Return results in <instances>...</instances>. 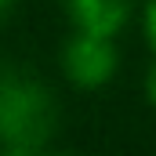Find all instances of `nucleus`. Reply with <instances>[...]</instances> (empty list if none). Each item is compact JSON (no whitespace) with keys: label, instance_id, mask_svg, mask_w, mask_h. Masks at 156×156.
Wrapping results in <instances>:
<instances>
[{"label":"nucleus","instance_id":"obj_1","mask_svg":"<svg viewBox=\"0 0 156 156\" xmlns=\"http://www.w3.org/2000/svg\"><path fill=\"white\" fill-rule=\"evenodd\" d=\"M62 120L55 91L26 69H0V149L51 145Z\"/></svg>","mask_w":156,"mask_h":156},{"label":"nucleus","instance_id":"obj_2","mask_svg":"<svg viewBox=\"0 0 156 156\" xmlns=\"http://www.w3.org/2000/svg\"><path fill=\"white\" fill-rule=\"evenodd\" d=\"M120 69V51L116 37H102V33H87L73 29V37L62 47V73L66 80L80 91H98Z\"/></svg>","mask_w":156,"mask_h":156},{"label":"nucleus","instance_id":"obj_3","mask_svg":"<svg viewBox=\"0 0 156 156\" xmlns=\"http://www.w3.org/2000/svg\"><path fill=\"white\" fill-rule=\"evenodd\" d=\"M66 11H69L73 29L116 37L138 11V0H66Z\"/></svg>","mask_w":156,"mask_h":156},{"label":"nucleus","instance_id":"obj_4","mask_svg":"<svg viewBox=\"0 0 156 156\" xmlns=\"http://www.w3.org/2000/svg\"><path fill=\"white\" fill-rule=\"evenodd\" d=\"M142 29H145V40L156 58V0H145V7H142Z\"/></svg>","mask_w":156,"mask_h":156},{"label":"nucleus","instance_id":"obj_5","mask_svg":"<svg viewBox=\"0 0 156 156\" xmlns=\"http://www.w3.org/2000/svg\"><path fill=\"white\" fill-rule=\"evenodd\" d=\"M0 156H80V153H66V149L40 145V149H0Z\"/></svg>","mask_w":156,"mask_h":156},{"label":"nucleus","instance_id":"obj_6","mask_svg":"<svg viewBox=\"0 0 156 156\" xmlns=\"http://www.w3.org/2000/svg\"><path fill=\"white\" fill-rule=\"evenodd\" d=\"M145 98L153 102V109H156V62H153V69H149V76H145Z\"/></svg>","mask_w":156,"mask_h":156},{"label":"nucleus","instance_id":"obj_7","mask_svg":"<svg viewBox=\"0 0 156 156\" xmlns=\"http://www.w3.org/2000/svg\"><path fill=\"white\" fill-rule=\"evenodd\" d=\"M15 7H18V0H0V26L15 15Z\"/></svg>","mask_w":156,"mask_h":156}]
</instances>
